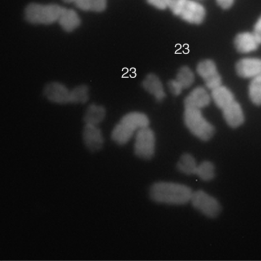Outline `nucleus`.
<instances>
[{"label":"nucleus","mask_w":261,"mask_h":261,"mask_svg":"<svg viewBox=\"0 0 261 261\" xmlns=\"http://www.w3.org/2000/svg\"><path fill=\"white\" fill-rule=\"evenodd\" d=\"M193 193L191 188L184 184L167 181L154 183L150 187L151 199L159 203L183 205L190 201Z\"/></svg>","instance_id":"nucleus-1"},{"label":"nucleus","mask_w":261,"mask_h":261,"mask_svg":"<svg viewBox=\"0 0 261 261\" xmlns=\"http://www.w3.org/2000/svg\"><path fill=\"white\" fill-rule=\"evenodd\" d=\"M149 121L143 113L132 112L124 115L113 128L111 137L116 144H126L140 129L148 127Z\"/></svg>","instance_id":"nucleus-2"},{"label":"nucleus","mask_w":261,"mask_h":261,"mask_svg":"<svg viewBox=\"0 0 261 261\" xmlns=\"http://www.w3.org/2000/svg\"><path fill=\"white\" fill-rule=\"evenodd\" d=\"M184 121L189 131L200 140L207 141L214 134V127L203 116L201 109L185 107Z\"/></svg>","instance_id":"nucleus-3"},{"label":"nucleus","mask_w":261,"mask_h":261,"mask_svg":"<svg viewBox=\"0 0 261 261\" xmlns=\"http://www.w3.org/2000/svg\"><path fill=\"white\" fill-rule=\"evenodd\" d=\"M62 8L57 4L31 3L25 8V18L33 24L50 25L58 22Z\"/></svg>","instance_id":"nucleus-4"},{"label":"nucleus","mask_w":261,"mask_h":261,"mask_svg":"<svg viewBox=\"0 0 261 261\" xmlns=\"http://www.w3.org/2000/svg\"><path fill=\"white\" fill-rule=\"evenodd\" d=\"M169 8L174 15L192 24L201 23L205 16L204 7L195 0H172Z\"/></svg>","instance_id":"nucleus-5"},{"label":"nucleus","mask_w":261,"mask_h":261,"mask_svg":"<svg viewBox=\"0 0 261 261\" xmlns=\"http://www.w3.org/2000/svg\"><path fill=\"white\" fill-rule=\"evenodd\" d=\"M190 201L196 209L208 218L216 217L220 212L219 201L202 190L193 192Z\"/></svg>","instance_id":"nucleus-6"},{"label":"nucleus","mask_w":261,"mask_h":261,"mask_svg":"<svg viewBox=\"0 0 261 261\" xmlns=\"http://www.w3.org/2000/svg\"><path fill=\"white\" fill-rule=\"evenodd\" d=\"M155 138L154 132L148 126L138 130L135 134L134 152L139 157L149 159L155 151Z\"/></svg>","instance_id":"nucleus-7"},{"label":"nucleus","mask_w":261,"mask_h":261,"mask_svg":"<svg viewBox=\"0 0 261 261\" xmlns=\"http://www.w3.org/2000/svg\"><path fill=\"white\" fill-rule=\"evenodd\" d=\"M196 71L209 89L212 90L222 85L221 77L213 60L205 59L201 61L197 65Z\"/></svg>","instance_id":"nucleus-8"},{"label":"nucleus","mask_w":261,"mask_h":261,"mask_svg":"<svg viewBox=\"0 0 261 261\" xmlns=\"http://www.w3.org/2000/svg\"><path fill=\"white\" fill-rule=\"evenodd\" d=\"M195 76L190 68L187 66L181 67L174 79L168 83V87L173 95L180 94L183 90L190 87L194 83Z\"/></svg>","instance_id":"nucleus-9"},{"label":"nucleus","mask_w":261,"mask_h":261,"mask_svg":"<svg viewBox=\"0 0 261 261\" xmlns=\"http://www.w3.org/2000/svg\"><path fill=\"white\" fill-rule=\"evenodd\" d=\"M70 91L64 84L52 82L45 86L43 94L49 101L61 105L69 103Z\"/></svg>","instance_id":"nucleus-10"},{"label":"nucleus","mask_w":261,"mask_h":261,"mask_svg":"<svg viewBox=\"0 0 261 261\" xmlns=\"http://www.w3.org/2000/svg\"><path fill=\"white\" fill-rule=\"evenodd\" d=\"M82 136L86 147L91 152L97 151L103 146V137L101 130L97 125L85 124Z\"/></svg>","instance_id":"nucleus-11"},{"label":"nucleus","mask_w":261,"mask_h":261,"mask_svg":"<svg viewBox=\"0 0 261 261\" xmlns=\"http://www.w3.org/2000/svg\"><path fill=\"white\" fill-rule=\"evenodd\" d=\"M237 74L244 78H254L261 75V59L258 58H244L236 64Z\"/></svg>","instance_id":"nucleus-12"},{"label":"nucleus","mask_w":261,"mask_h":261,"mask_svg":"<svg viewBox=\"0 0 261 261\" xmlns=\"http://www.w3.org/2000/svg\"><path fill=\"white\" fill-rule=\"evenodd\" d=\"M211 98V96L205 88L198 86L192 90L185 98L184 106L201 109L210 104Z\"/></svg>","instance_id":"nucleus-13"},{"label":"nucleus","mask_w":261,"mask_h":261,"mask_svg":"<svg viewBox=\"0 0 261 261\" xmlns=\"http://www.w3.org/2000/svg\"><path fill=\"white\" fill-rule=\"evenodd\" d=\"M227 124L232 128L241 125L244 121V115L240 104L236 100L226 105L221 109Z\"/></svg>","instance_id":"nucleus-14"},{"label":"nucleus","mask_w":261,"mask_h":261,"mask_svg":"<svg viewBox=\"0 0 261 261\" xmlns=\"http://www.w3.org/2000/svg\"><path fill=\"white\" fill-rule=\"evenodd\" d=\"M259 42L252 32L238 34L234 39V45L240 53H249L256 50Z\"/></svg>","instance_id":"nucleus-15"},{"label":"nucleus","mask_w":261,"mask_h":261,"mask_svg":"<svg viewBox=\"0 0 261 261\" xmlns=\"http://www.w3.org/2000/svg\"><path fill=\"white\" fill-rule=\"evenodd\" d=\"M142 86L158 101H162L166 96L161 81L154 74H148L143 81Z\"/></svg>","instance_id":"nucleus-16"},{"label":"nucleus","mask_w":261,"mask_h":261,"mask_svg":"<svg viewBox=\"0 0 261 261\" xmlns=\"http://www.w3.org/2000/svg\"><path fill=\"white\" fill-rule=\"evenodd\" d=\"M58 22L63 30L71 32L80 26L81 19L74 10L63 7Z\"/></svg>","instance_id":"nucleus-17"},{"label":"nucleus","mask_w":261,"mask_h":261,"mask_svg":"<svg viewBox=\"0 0 261 261\" xmlns=\"http://www.w3.org/2000/svg\"><path fill=\"white\" fill-rule=\"evenodd\" d=\"M106 116L105 108L95 104H90L85 111L84 121L85 124L98 126L104 120Z\"/></svg>","instance_id":"nucleus-18"},{"label":"nucleus","mask_w":261,"mask_h":261,"mask_svg":"<svg viewBox=\"0 0 261 261\" xmlns=\"http://www.w3.org/2000/svg\"><path fill=\"white\" fill-rule=\"evenodd\" d=\"M211 98L216 105L221 110L235 100L232 92L222 85L212 90Z\"/></svg>","instance_id":"nucleus-19"},{"label":"nucleus","mask_w":261,"mask_h":261,"mask_svg":"<svg viewBox=\"0 0 261 261\" xmlns=\"http://www.w3.org/2000/svg\"><path fill=\"white\" fill-rule=\"evenodd\" d=\"M198 164L195 158L191 154H183L176 164L179 172L187 175H195Z\"/></svg>","instance_id":"nucleus-20"},{"label":"nucleus","mask_w":261,"mask_h":261,"mask_svg":"<svg viewBox=\"0 0 261 261\" xmlns=\"http://www.w3.org/2000/svg\"><path fill=\"white\" fill-rule=\"evenodd\" d=\"M89 99V89L85 85H80L74 87L70 91L69 103L85 104Z\"/></svg>","instance_id":"nucleus-21"},{"label":"nucleus","mask_w":261,"mask_h":261,"mask_svg":"<svg viewBox=\"0 0 261 261\" xmlns=\"http://www.w3.org/2000/svg\"><path fill=\"white\" fill-rule=\"evenodd\" d=\"M74 4L82 10L99 12L106 9L107 0H75Z\"/></svg>","instance_id":"nucleus-22"},{"label":"nucleus","mask_w":261,"mask_h":261,"mask_svg":"<svg viewBox=\"0 0 261 261\" xmlns=\"http://www.w3.org/2000/svg\"><path fill=\"white\" fill-rule=\"evenodd\" d=\"M195 175L202 180H212L215 176V166L209 161H203L198 164Z\"/></svg>","instance_id":"nucleus-23"},{"label":"nucleus","mask_w":261,"mask_h":261,"mask_svg":"<svg viewBox=\"0 0 261 261\" xmlns=\"http://www.w3.org/2000/svg\"><path fill=\"white\" fill-rule=\"evenodd\" d=\"M248 93L253 103L261 105V75L251 79L249 85Z\"/></svg>","instance_id":"nucleus-24"},{"label":"nucleus","mask_w":261,"mask_h":261,"mask_svg":"<svg viewBox=\"0 0 261 261\" xmlns=\"http://www.w3.org/2000/svg\"><path fill=\"white\" fill-rule=\"evenodd\" d=\"M147 2L150 5L155 8L164 10L167 8H169L172 0H146Z\"/></svg>","instance_id":"nucleus-25"},{"label":"nucleus","mask_w":261,"mask_h":261,"mask_svg":"<svg viewBox=\"0 0 261 261\" xmlns=\"http://www.w3.org/2000/svg\"><path fill=\"white\" fill-rule=\"evenodd\" d=\"M255 35V37L259 42L261 43V16L256 22L252 32Z\"/></svg>","instance_id":"nucleus-26"},{"label":"nucleus","mask_w":261,"mask_h":261,"mask_svg":"<svg viewBox=\"0 0 261 261\" xmlns=\"http://www.w3.org/2000/svg\"><path fill=\"white\" fill-rule=\"evenodd\" d=\"M217 4L223 9H228L232 6L234 0H216Z\"/></svg>","instance_id":"nucleus-27"},{"label":"nucleus","mask_w":261,"mask_h":261,"mask_svg":"<svg viewBox=\"0 0 261 261\" xmlns=\"http://www.w3.org/2000/svg\"><path fill=\"white\" fill-rule=\"evenodd\" d=\"M75 0H63L66 3H74Z\"/></svg>","instance_id":"nucleus-28"}]
</instances>
